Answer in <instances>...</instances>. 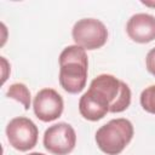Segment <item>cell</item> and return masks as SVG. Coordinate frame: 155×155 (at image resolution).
I'll return each mask as SVG.
<instances>
[{
  "label": "cell",
  "mask_w": 155,
  "mask_h": 155,
  "mask_svg": "<svg viewBox=\"0 0 155 155\" xmlns=\"http://www.w3.org/2000/svg\"><path fill=\"white\" fill-rule=\"evenodd\" d=\"M134 134L133 125L125 117L113 119L101 126L94 136L97 147L107 155H119L130 144Z\"/></svg>",
  "instance_id": "3"
},
{
  "label": "cell",
  "mask_w": 155,
  "mask_h": 155,
  "mask_svg": "<svg viewBox=\"0 0 155 155\" xmlns=\"http://www.w3.org/2000/svg\"><path fill=\"white\" fill-rule=\"evenodd\" d=\"M139 102L147 113L155 115V85H151L142 91Z\"/></svg>",
  "instance_id": "10"
},
{
  "label": "cell",
  "mask_w": 155,
  "mask_h": 155,
  "mask_svg": "<svg viewBox=\"0 0 155 155\" xmlns=\"http://www.w3.org/2000/svg\"><path fill=\"white\" fill-rule=\"evenodd\" d=\"M71 36L75 45L82 47L85 51H93L107 44L108 29L99 19L82 18L74 24Z\"/></svg>",
  "instance_id": "4"
},
{
  "label": "cell",
  "mask_w": 155,
  "mask_h": 155,
  "mask_svg": "<svg viewBox=\"0 0 155 155\" xmlns=\"http://www.w3.org/2000/svg\"><path fill=\"white\" fill-rule=\"evenodd\" d=\"M131 88L111 74L96 76L80 97L79 111L85 120L98 121L108 113H122L131 104Z\"/></svg>",
  "instance_id": "1"
},
{
  "label": "cell",
  "mask_w": 155,
  "mask_h": 155,
  "mask_svg": "<svg viewBox=\"0 0 155 155\" xmlns=\"http://www.w3.org/2000/svg\"><path fill=\"white\" fill-rule=\"evenodd\" d=\"M126 31L134 42H150L155 39V17L149 13H136L127 21Z\"/></svg>",
  "instance_id": "8"
},
{
  "label": "cell",
  "mask_w": 155,
  "mask_h": 155,
  "mask_svg": "<svg viewBox=\"0 0 155 155\" xmlns=\"http://www.w3.org/2000/svg\"><path fill=\"white\" fill-rule=\"evenodd\" d=\"M145 67H147V70L155 76V47L151 48L148 53H147V57H145Z\"/></svg>",
  "instance_id": "11"
},
{
  "label": "cell",
  "mask_w": 155,
  "mask_h": 155,
  "mask_svg": "<svg viewBox=\"0 0 155 155\" xmlns=\"http://www.w3.org/2000/svg\"><path fill=\"white\" fill-rule=\"evenodd\" d=\"M142 4H143V5H145V6H153V7H155V2H149V1H142Z\"/></svg>",
  "instance_id": "12"
},
{
  "label": "cell",
  "mask_w": 155,
  "mask_h": 155,
  "mask_svg": "<svg viewBox=\"0 0 155 155\" xmlns=\"http://www.w3.org/2000/svg\"><path fill=\"white\" fill-rule=\"evenodd\" d=\"M6 97L19 102L23 105L24 110H28L30 108V91L22 82L12 84L6 91Z\"/></svg>",
  "instance_id": "9"
},
{
  "label": "cell",
  "mask_w": 155,
  "mask_h": 155,
  "mask_svg": "<svg viewBox=\"0 0 155 155\" xmlns=\"http://www.w3.org/2000/svg\"><path fill=\"white\" fill-rule=\"evenodd\" d=\"M88 57L86 51L78 46L70 45L63 48L59 54V85L71 94L80 93L87 82Z\"/></svg>",
  "instance_id": "2"
},
{
  "label": "cell",
  "mask_w": 155,
  "mask_h": 155,
  "mask_svg": "<svg viewBox=\"0 0 155 155\" xmlns=\"http://www.w3.org/2000/svg\"><path fill=\"white\" fill-rule=\"evenodd\" d=\"M6 136L10 145L19 151H28L38 143V126L25 116L13 117L6 126Z\"/></svg>",
  "instance_id": "5"
},
{
  "label": "cell",
  "mask_w": 155,
  "mask_h": 155,
  "mask_svg": "<svg viewBox=\"0 0 155 155\" xmlns=\"http://www.w3.org/2000/svg\"><path fill=\"white\" fill-rule=\"evenodd\" d=\"M45 149L53 155H68L76 144V133L70 124L58 122L50 126L42 138Z\"/></svg>",
  "instance_id": "6"
},
{
  "label": "cell",
  "mask_w": 155,
  "mask_h": 155,
  "mask_svg": "<svg viewBox=\"0 0 155 155\" xmlns=\"http://www.w3.org/2000/svg\"><path fill=\"white\" fill-rule=\"evenodd\" d=\"M28 155H45V154H42V153H30Z\"/></svg>",
  "instance_id": "13"
},
{
  "label": "cell",
  "mask_w": 155,
  "mask_h": 155,
  "mask_svg": "<svg viewBox=\"0 0 155 155\" xmlns=\"http://www.w3.org/2000/svg\"><path fill=\"white\" fill-rule=\"evenodd\" d=\"M64 109L62 96L53 88L40 90L33 101V110L35 116L42 122L57 120Z\"/></svg>",
  "instance_id": "7"
}]
</instances>
